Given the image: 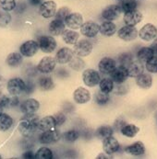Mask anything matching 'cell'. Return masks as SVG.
<instances>
[{
    "label": "cell",
    "instance_id": "30",
    "mask_svg": "<svg viewBox=\"0 0 157 159\" xmlns=\"http://www.w3.org/2000/svg\"><path fill=\"white\" fill-rule=\"evenodd\" d=\"M14 124V120L8 114H0V132H7L12 128Z\"/></svg>",
    "mask_w": 157,
    "mask_h": 159
},
{
    "label": "cell",
    "instance_id": "3",
    "mask_svg": "<svg viewBox=\"0 0 157 159\" xmlns=\"http://www.w3.org/2000/svg\"><path fill=\"white\" fill-rule=\"evenodd\" d=\"M139 36L144 42H151L157 37V28L152 23L145 24L140 30Z\"/></svg>",
    "mask_w": 157,
    "mask_h": 159
},
{
    "label": "cell",
    "instance_id": "44",
    "mask_svg": "<svg viewBox=\"0 0 157 159\" xmlns=\"http://www.w3.org/2000/svg\"><path fill=\"white\" fill-rule=\"evenodd\" d=\"M70 13H71V12H70V9H69L68 7H60V8L56 11L55 17H56V19H57V20H60L65 21L66 18H67Z\"/></svg>",
    "mask_w": 157,
    "mask_h": 159
},
{
    "label": "cell",
    "instance_id": "36",
    "mask_svg": "<svg viewBox=\"0 0 157 159\" xmlns=\"http://www.w3.org/2000/svg\"><path fill=\"white\" fill-rule=\"evenodd\" d=\"M38 84H39V87L43 90L45 91L51 90L55 87L54 81L50 76H41L38 80Z\"/></svg>",
    "mask_w": 157,
    "mask_h": 159
},
{
    "label": "cell",
    "instance_id": "15",
    "mask_svg": "<svg viewBox=\"0 0 157 159\" xmlns=\"http://www.w3.org/2000/svg\"><path fill=\"white\" fill-rule=\"evenodd\" d=\"M116 67V62L110 57H104L98 64L99 72L104 75H110Z\"/></svg>",
    "mask_w": 157,
    "mask_h": 159
},
{
    "label": "cell",
    "instance_id": "56",
    "mask_svg": "<svg viewBox=\"0 0 157 159\" xmlns=\"http://www.w3.org/2000/svg\"><path fill=\"white\" fill-rule=\"evenodd\" d=\"M3 110H4V107L0 104V114L3 113Z\"/></svg>",
    "mask_w": 157,
    "mask_h": 159
},
{
    "label": "cell",
    "instance_id": "18",
    "mask_svg": "<svg viewBox=\"0 0 157 159\" xmlns=\"http://www.w3.org/2000/svg\"><path fill=\"white\" fill-rule=\"evenodd\" d=\"M120 148L118 141L115 137L110 136L103 140V149L104 152L107 155H113L116 153Z\"/></svg>",
    "mask_w": 157,
    "mask_h": 159
},
{
    "label": "cell",
    "instance_id": "10",
    "mask_svg": "<svg viewBox=\"0 0 157 159\" xmlns=\"http://www.w3.org/2000/svg\"><path fill=\"white\" fill-rule=\"evenodd\" d=\"M128 77H130L128 67L123 66H116L110 74V78L115 83H117V84H123L128 79Z\"/></svg>",
    "mask_w": 157,
    "mask_h": 159
},
{
    "label": "cell",
    "instance_id": "39",
    "mask_svg": "<svg viewBox=\"0 0 157 159\" xmlns=\"http://www.w3.org/2000/svg\"><path fill=\"white\" fill-rule=\"evenodd\" d=\"M54 157L53 152L48 147H41L35 153L36 159H52Z\"/></svg>",
    "mask_w": 157,
    "mask_h": 159
},
{
    "label": "cell",
    "instance_id": "41",
    "mask_svg": "<svg viewBox=\"0 0 157 159\" xmlns=\"http://www.w3.org/2000/svg\"><path fill=\"white\" fill-rule=\"evenodd\" d=\"M11 21V15L8 11H6L0 7V27L4 28L7 27Z\"/></svg>",
    "mask_w": 157,
    "mask_h": 159
},
{
    "label": "cell",
    "instance_id": "40",
    "mask_svg": "<svg viewBox=\"0 0 157 159\" xmlns=\"http://www.w3.org/2000/svg\"><path fill=\"white\" fill-rule=\"evenodd\" d=\"M68 65H69L70 68L75 70V71H81V69H83L85 67V63H84V61L80 56L73 57L71 59V61L68 63Z\"/></svg>",
    "mask_w": 157,
    "mask_h": 159
},
{
    "label": "cell",
    "instance_id": "52",
    "mask_svg": "<svg viewBox=\"0 0 157 159\" xmlns=\"http://www.w3.org/2000/svg\"><path fill=\"white\" fill-rule=\"evenodd\" d=\"M44 0H29V3L32 6H39L43 3Z\"/></svg>",
    "mask_w": 157,
    "mask_h": 159
},
{
    "label": "cell",
    "instance_id": "33",
    "mask_svg": "<svg viewBox=\"0 0 157 159\" xmlns=\"http://www.w3.org/2000/svg\"><path fill=\"white\" fill-rule=\"evenodd\" d=\"M140 132V128L138 126H136L134 124H126L122 127V129L120 130V133L126 137L129 138H133L137 135V134Z\"/></svg>",
    "mask_w": 157,
    "mask_h": 159
},
{
    "label": "cell",
    "instance_id": "16",
    "mask_svg": "<svg viewBox=\"0 0 157 159\" xmlns=\"http://www.w3.org/2000/svg\"><path fill=\"white\" fill-rule=\"evenodd\" d=\"M73 99L77 104H86L91 100V93L85 88L80 87L73 92Z\"/></svg>",
    "mask_w": 157,
    "mask_h": 159
},
{
    "label": "cell",
    "instance_id": "38",
    "mask_svg": "<svg viewBox=\"0 0 157 159\" xmlns=\"http://www.w3.org/2000/svg\"><path fill=\"white\" fill-rule=\"evenodd\" d=\"M94 100L98 105L104 106V105H106L110 101V97H109V94L100 90L99 92L95 93Z\"/></svg>",
    "mask_w": 157,
    "mask_h": 159
},
{
    "label": "cell",
    "instance_id": "45",
    "mask_svg": "<svg viewBox=\"0 0 157 159\" xmlns=\"http://www.w3.org/2000/svg\"><path fill=\"white\" fill-rule=\"evenodd\" d=\"M63 137H64V139H65L67 142L72 143V142H75V141H77V140L79 139L80 134H79V132L76 131V130H70V131L66 132V133L63 134Z\"/></svg>",
    "mask_w": 157,
    "mask_h": 159
},
{
    "label": "cell",
    "instance_id": "55",
    "mask_svg": "<svg viewBox=\"0 0 157 159\" xmlns=\"http://www.w3.org/2000/svg\"><path fill=\"white\" fill-rule=\"evenodd\" d=\"M97 158L98 159H101V158H111L110 157V155H107V154H100V155H98V157H97Z\"/></svg>",
    "mask_w": 157,
    "mask_h": 159
},
{
    "label": "cell",
    "instance_id": "47",
    "mask_svg": "<svg viewBox=\"0 0 157 159\" xmlns=\"http://www.w3.org/2000/svg\"><path fill=\"white\" fill-rule=\"evenodd\" d=\"M126 124H127V122H126L123 119L118 118V119L115 121V123H114V125H113V129H114V131H115V132H119V131L122 129V127H123L124 125H126Z\"/></svg>",
    "mask_w": 157,
    "mask_h": 159
},
{
    "label": "cell",
    "instance_id": "31",
    "mask_svg": "<svg viewBox=\"0 0 157 159\" xmlns=\"http://www.w3.org/2000/svg\"><path fill=\"white\" fill-rule=\"evenodd\" d=\"M7 64L10 67H18L22 64V54L19 52H12L9 53L7 57Z\"/></svg>",
    "mask_w": 157,
    "mask_h": 159
},
{
    "label": "cell",
    "instance_id": "14",
    "mask_svg": "<svg viewBox=\"0 0 157 159\" xmlns=\"http://www.w3.org/2000/svg\"><path fill=\"white\" fill-rule=\"evenodd\" d=\"M83 17L80 13H70L65 20V24L71 30H79L83 24Z\"/></svg>",
    "mask_w": 157,
    "mask_h": 159
},
{
    "label": "cell",
    "instance_id": "34",
    "mask_svg": "<svg viewBox=\"0 0 157 159\" xmlns=\"http://www.w3.org/2000/svg\"><path fill=\"white\" fill-rule=\"evenodd\" d=\"M118 5L121 7L122 12L124 13L135 10L138 7V3L136 0H120Z\"/></svg>",
    "mask_w": 157,
    "mask_h": 159
},
{
    "label": "cell",
    "instance_id": "53",
    "mask_svg": "<svg viewBox=\"0 0 157 159\" xmlns=\"http://www.w3.org/2000/svg\"><path fill=\"white\" fill-rule=\"evenodd\" d=\"M151 48L153 49V51L155 52V54L157 55V37L155 39V41H154V43H152V45H151Z\"/></svg>",
    "mask_w": 157,
    "mask_h": 159
},
{
    "label": "cell",
    "instance_id": "26",
    "mask_svg": "<svg viewBox=\"0 0 157 159\" xmlns=\"http://www.w3.org/2000/svg\"><path fill=\"white\" fill-rule=\"evenodd\" d=\"M115 32H116V26L113 21L106 20L100 25V33L103 36L111 37Z\"/></svg>",
    "mask_w": 157,
    "mask_h": 159
},
{
    "label": "cell",
    "instance_id": "43",
    "mask_svg": "<svg viewBox=\"0 0 157 159\" xmlns=\"http://www.w3.org/2000/svg\"><path fill=\"white\" fill-rule=\"evenodd\" d=\"M145 67L149 73L157 74V55L154 56L148 62L145 63Z\"/></svg>",
    "mask_w": 157,
    "mask_h": 159
},
{
    "label": "cell",
    "instance_id": "23",
    "mask_svg": "<svg viewBox=\"0 0 157 159\" xmlns=\"http://www.w3.org/2000/svg\"><path fill=\"white\" fill-rule=\"evenodd\" d=\"M56 127V119L54 116H46L42 118L38 123V129L42 132H46L50 130H54Z\"/></svg>",
    "mask_w": 157,
    "mask_h": 159
},
{
    "label": "cell",
    "instance_id": "58",
    "mask_svg": "<svg viewBox=\"0 0 157 159\" xmlns=\"http://www.w3.org/2000/svg\"><path fill=\"white\" fill-rule=\"evenodd\" d=\"M156 118H157V115H156Z\"/></svg>",
    "mask_w": 157,
    "mask_h": 159
},
{
    "label": "cell",
    "instance_id": "42",
    "mask_svg": "<svg viewBox=\"0 0 157 159\" xmlns=\"http://www.w3.org/2000/svg\"><path fill=\"white\" fill-rule=\"evenodd\" d=\"M16 0H0V7L6 11H12L16 8Z\"/></svg>",
    "mask_w": 157,
    "mask_h": 159
},
{
    "label": "cell",
    "instance_id": "12",
    "mask_svg": "<svg viewBox=\"0 0 157 159\" xmlns=\"http://www.w3.org/2000/svg\"><path fill=\"white\" fill-rule=\"evenodd\" d=\"M39 49L40 48L37 42L30 40L22 44V46L20 47V52L25 57H32L33 55L36 54Z\"/></svg>",
    "mask_w": 157,
    "mask_h": 159
},
{
    "label": "cell",
    "instance_id": "48",
    "mask_svg": "<svg viewBox=\"0 0 157 159\" xmlns=\"http://www.w3.org/2000/svg\"><path fill=\"white\" fill-rule=\"evenodd\" d=\"M34 89H35V85L33 84L32 81L28 80L27 82H25V89H24L25 94H32Z\"/></svg>",
    "mask_w": 157,
    "mask_h": 159
},
{
    "label": "cell",
    "instance_id": "37",
    "mask_svg": "<svg viewBox=\"0 0 157 159\" xmlns=\"http://www.w3.org/2000/svg\"><path fill=\"white\" fill-rule=\"evenodd\" d=\"M133 55L130 52H122L118 56V63L119 66H123L128 67L133 62Z\"/></svg>",
    "mask_w": 157,
    "mask_h": 159
},
{
    "label": "cell",
    "instance_id": "29",
    "mask_svg": "<svg viewBox=\"0 0 157 159\" xmlns=\"http://www.w3.org/2000/svg\"><path fill=\"white\" fill-rule=\"evenodd\" d=\"M128 71H129L130 77H137L138 75H140V74L143 73L144 66H143V65H142L141 62H140L139 60H137V61H133L128 66Z\"/></svg>",
    "mask_w": 157,
    "mask_h": 159
},
{
    "label": "cell",
    "instance_id": "27",
    "mask_svg": "<svg viewBox=\"0 0 157 159\" xmlns=\"http://www.w3.org/2000/svg\"><path fill=\"white\" fill-rule=\"evenodd\" d=\"M155 55V52L153 51V49L151 47H143V48L140 49L139 52H137V59L143 64V63L148 62Z\"/></svg>",
    "mask_w": 157,
    "mask_h": 159
},
{
    "label": "cell",
    "instance_id": "13",
    "mask_svg": "<svg viewBox=\"0 0 157 159\" xmlns=\"http://www.w3.org/2000/svg\"><path fill=\"white\" fill-rule=\"evenodd\" d=\"M121 12H122V10H121V7H119V5H110V6H107L103 10L102 17L105 20L113 21L119 18Z\"/></svg>",
    "mask_w": 157,
    "mask_h": 159
},
{
    "label": "cell",
    "instance_id": "2",
    "mask_svg": "<svg viewBox=\"0 0 157 159\" xmlns=\"http://www.w3.org/2000/svg\"><path fill=\"white\" fill-rule=\"evenodd\" d=\"M82 80L87 87L93 88L99 85L101 81V75L99 72L94 69H86L82 73Z\"/></svg>",
    "mask_w": 157,
    "mask_h": 159
},
{
    "label": "cell",
    "instance_id": "32",
    "mask_svg": "<svg viewBox=\"0 0 157 159\" xmlns=\"http://www.w3.org/2000/svg\"><path fill=\"white\" fill-rule=\"evenodd\" d=\"M113 134H114V129L109 125H102L99 128H97L95 132V135L101 140H105L108 137L112 136Z\"/></svg>",
    "mask_w": 157,
    "mask_h": 159
},
{
    "label": "cell",
    "instance_id": "49",
    "mask_svg": "<svg viewBox=\"0 0 157 159\" xmlns=\"http://www.w3.org/2000/svg\"><path fill=\"white\" fill-rule=\"evenodd\" d=\"M19 104V98H17V96H12L11 98H9V104L8 107H16Z\"/></svg>",
    "mask_w": 157,
    "mask_h": 159
},
{
    "label": "cell",
    "instance_id": "5",
    "mask_svg": "<svg viewBox=\"0 0 157 159\" xmlns=\"http://www.w3.org/2000/svg\"><path fill=\"white\" fill-rule=\"evenodd\" d=\"M40 15L45 19H50L56 16V4L53 0L45 1L40 5L39 8Z\"/></svg>",
    "mask_w": 157,
    "mask_h": 159
},
{
    "label": "cell",
    "instance_id": "1",
    "mask_svg": "<svg viewBox=\"0 0 157 159\" xmlns=\"http://www.w3.org/2000/svg\"><path fill=\"white\" fill-rule=\"evenodd\" d=\"M39 120V117L35 113L25 114V116L22 119V121L18 126L20 134L25 138L32 136L38 129Z\"/></svg>",
    "mask_w": 157,
    "mask_h": 159
},
{
    "label": "cell",
    "instance_id": "11",
    "mask_svg": "<svg viewBox=\"0 0 157 159\" xmlns=\"http://www.w3.org/2000/svg\"><path fill=\"white\" fill-rule=\"evenodd\" d=\"M81 33L87 38H94L100 32V26L94 21H87L82 24Z\"/></svg>",
    "mask_w": 157,
    "mask_h": 159
},
{
    "label": "cell",
    "instance_id": "57",
    "mask_svg": "<svg viewBox=\"0 0 157 159\" xmlns=\"http://www.w3.org/2000/svg\"><path fill=\"white\" fill-rule=\"evenodd\" d=\"M2 158V157H1V155H0V159Z\"/></svg>",
    "mask_w": 157,
    "mask_h": 159
},
{
    "label": "cell",
    "instance_id": "21",
    "mask_svg": "<svg viewBox=\"0 0 157 159\" xmlns=\"http://www.w3.org/2000/svg\"><path fill=\"white\" fill-rule=\"evenodd\" d=\"M40 108V103L34 98H29L23 101L21 105V110L24 114L35 113Z\"/></svg>",
    "mask_w": 157,
    "mask_h": 159
},
{
    "label": "cell",
    "instance_id": "4",
    "mask_svg": "<svg viewBox=\"0 0 157 159\" xmlns=\"http://www.w3.org/2000/svg\"><path fill=\"white\" fill-rule=\"evenodd\" d=\"M7 89L11 96H18L24 92L25 82L19 77L12 78L7 84Z\"/></svg>",
    "mask_w": 157,
    "mask_h": 159
},
{
    "label": "cell",
    "instance_id": "22",
    "mask_svg": "<svg viewBox=\"0 0 157 159\" xmlns=\"http://www.w3.org/2000/svg\"><path fill=\"white\" fill-rule=\"evenodd\" d=\"M65 27H66L65 21L57 20V19H55L54 20H52L50 22V24H49L48 30H49L51 35H53V36H59V35H62V33L65 31Z\"/></svg>",
    "mask_w": 157,
    "mask_h": 159
},
{
    "label": "cell",
    "instance_id": "17",
    "mask_svg": "<svg viewBox=\"0 0 157 159\" xmlns=\"http://www.w3.org/2000/svg\"><path fill=\"white\" fill-rule=\"evenodd\" d=\"M61 137L60 133L57 130H50V131H46L43 132V134L39 137V141L41 143L44 144H52L56 143Z\"/></svg>",
    "mask_w": 157,
    "mask_h": 159
},
{
    "label": "cell",
    "instance_id": "19",
    "mask_svg": "<svg viewBox=\"0 0 157 159\" xmlns=\"http://www.w3.org/2000/svg\"><path fill=\"white\" fill-rule=\"evenodd\" d=\"M73 55H74V51H72L71 49H69L67 47H64V48H61L56 52L55 58L58 64L66 65L71 61V59L73 58Z\"/></svg>",
    "mask_w": 157,
    "mask_h": 159
},
{
    "label": "cell",
    "instance_id": "51",
    "mask_svg": "<svg viewBox=\"0 0 157 159\" xmlns=\"http://www.w3.org/2000/svg\"><path fill=\"white\" fill-rule=\"evenodd\" d=\"M15 9H16L17 13H22V12H23L26 9V6H25V4L23 2H20V4L16 6Z\"/></svg>",
    "mask_w": 157,
    "mask_h": 159
},
{
    "label": "cell",
    "instance_id": "59",
    "mask_svg": "<svg viewBox=\"0 0 157 159\" xmlns=\"http://www.w3.org/2000/svg\"><path fill=\"white\" fill-rule=\"evenodd\" d=\"M119 1H120V0H119Z\"/></svg>",
    "mask_w": 157,
    "mask_h": 159
},
{
    "label": "cell",
    "instance_id": "46",
    "mask_svg": "<svg viewBox=\"0 0 157 159\" xmlns=\"http://www.w3.org/2000/svg\"><path fill=\"white\" fill-rule=\"evenodd\" d=\"M55 119H56V126H62L65 122H66V115L63 112H57L55 114Z\"/></svg>",
    "mask_w": 157,
    "mask_h": 159
},
{
    "label": "cell",
    "instance_id": "25",
    "mask_svg": "<svg viewBox=\"0 0 157 159\" xmlns=\"http://www.w3.org/2000/svg\"><path fill=\"white\" fill-rule=\"evenodd\" d=\"M136 84L140 89H148L153 85V77L149 74L142 73V74H140V75H138L136 77Z\"/></svg>",
    "mask_w": 157,
    "mask_h": 159
},
{
    "label": "cell",
    "instance_id": "24",
    "mask_svg": "<svg viewBox=\"0 0 157 159\" xmlns=\"http://www.w3.org/2000/svg\"><path fill=\"white\" fill-rule=\"evenodd\" d=\"M125 152L129 155L139 157L145 153V145L141 142H135L132 144L125 147Z\"/></svg>",
    "mask_w": 157,
    "mask_h": 159
},
{
    "label": "cell",
    "instance_id": "35",
    "mask_svg": "<svg viewBox=\"0 0 157 159\" xmlns=\"http://www.w3.org/2000/svg\"><path fill=\"white\" fill-rule=\"evenodd\" d=\"M114 81H113L111 78H104V79H101L100 83H99V88H100V90L105 92V93H111L114 89H115V86H114Z\"/></svg>",
    "mask_w": 157,
    "mask_h": 159
},
{
    "label": "cell",
    "instance_id": "50",
    "mask_svg": "<svg viewBox=\"0 0 157 159\" xmlns=\"http://www.w3.org/2000/svg\"><path fill=\"white\" fill-rule=\"evenodd\" d=\"M22 157L25 159H32L35 158V154H33L32 151H26L25 153H23Z\"/></svg>",
    "mask_w": 157,
    "mask_h": 159
},
{
    "label": "cell",
    "instance_id": "7",
    "mask_svg": "<svg viewBox=\"0 0 157 159\" xmlns=\"http://www.w3.org/2000/svg\"><path fill=\"white\" fill-rule=\"evenodd\" d=\"M117 35L121 40L125 42H131L137 38V36L139 35V32L137 29L135 28V26L126 25L117 31Z\"/></svg>",
    "mask_w": 157,
    "mask_h": 159
},
{
    "label": "cell",
    "instance_id": "9",
    "mask_svg": "<svg viewBox=\"0 0 157 159\" xmlns=\"http://www.w3.org/2000/svg\"><path fill=\"white\" fill-rule=\"evenodd\" d=\"M56 63L57 62L56 58H53L51 56H45L39 62L37 69L42 74H50L55 70Z\"/></svg>",
    "mask_w": 157,
    "mask_h": 159
},
{
    "label": "cell",
    "instance_id": "6",
    "mask_svg": "<svg viewBox=\"0 0 157 159\" xmlns=\"http://www.w3.org/2000/svg\"><path fill=\"white\" fill-rule=\"evenodd\" d=\"M92 52V43L87 40L78 41L74 44V52L80 57H86L90 55Z\"/></svg>",
    "mask_w": 157,
    "mask_h": 159
},
{
    "label": "cell",
    "instance_id": "54",
    "mask_svg": "<svg viewBox=\"0 0 157 159\" xmlns=\"http://www.w3.org/2000/svg\"><path fill=\"white\" fill-rule=\"evenodd\" d=\"M4 87H5V79H4V77L0 75V92L3 90Z\"/></svg>",
    "mask_w": 157,
    "mask_h": 159
},
{
    "label": "cell",
    "instance_id": "8",
    "mask_svg": "<svg viewBox=\"0 0 157 159\" xmlns=\"http://www.w3.org/2000/svg\"><path fill=\"white\" fill-rule=\"evenodd\" d=\"M37 43L39 44V48L42 50V52H46V53L53 52L57 45L56 40L52 36H42L38 39Z\"/></svg>",
    "mask_w": 157,
    "mask_h": 159
},
{
    "label": "cell",
    "instance_id": "20",
    "mask_svg": "<svg viewBox=\"0 0 157 159\" xmlns=\"http://www.w3.org/2000/svg\"><path fill=\"white\" fill-rule=\"evenodd\" d=\"M142 19H143V16L141 12H140L137 9L124 13V22L126 23V25L136 26L137 24H139L142 20Z\"/></svg>",
    "mask_w": 157,
    "mask_h": 159
},
{
    "label": "cell",
    "instance_id": "28",
    "mask_svg": "<svg viewBox=\"0 0 157 159\" xmlns=\"http://www.w3.org/2000/svg\"><path fill=\"white\" fill-rule=\"evenodd\" d=\"M62 39L63 41L70 45H74L77 43V42L79 41L80 38V34L78 32L75 31V30H65V31L62 33Z\"/></svg>",
    "mask_w": 157,
    "mask_h": 159
}]
</instances>
